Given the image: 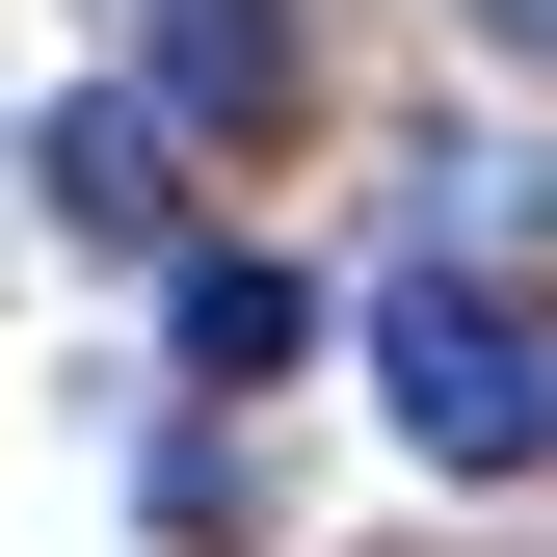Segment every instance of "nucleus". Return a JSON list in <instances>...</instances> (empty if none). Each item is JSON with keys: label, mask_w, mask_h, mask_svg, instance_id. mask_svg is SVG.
I'll return each instance as SVG.
<instances>
[{"label": "nucleus", "mask_w": 557, "mask_h": 557, "mask_svg": "<svg viewBox=\"0 0 557 557\" xmlns=\"http://www.w3.org/2000/svg\"><path fill=\"white\" fill-rule=\"evenodd\" d=\"M372 398H398V451L425 478H557V319L505 293V265H372Z\"/></svg>", "instance_id": "f257e3e1"}, {"label": "nucleus", "mask_w": 557, "mask_h": 557, "mask_svg": "<svg viewBox=\"0 0 557 557\" xmlns=\"http://www.w3.org/2000/svg\"><path fill=\"white\" fill-rule=\"evenodd\" d=\"M478 53H531V81H557V0H478Z\"/></svg>", "instance_id": "39448f33"}, {"label": "nucleus", "mask_w": 557, "mask_h": 557, "mask_svg": "<svg viewBox=\"0 0 557 557\" xmlns=\"http://www.w3.org/2000/svg\"><path fill=\"white\" fill-rule=\"evenodd\" d=\"M133 107L160 133H265L293 107V0H133Z\"/></svg>", "instance_id": "f03ea898"}, {"label": "nucleus", "mask_w": 557, "mask_h": 557, "mask_svg": "<svg viewBox=\"0 0 557 557\" xmlns=\"http://www.w3.org/2000/svg\"><path fill=\"white\" fill-rule=\"evenodd\" d=\"M186 372H213V398H293L319 372V293H293V265H186Z\"/></svg>", "instance_id": "20e7f679"}, {"label": "nucleus", "mask_w": 557, "mask_h": 557, "mask_svg": "<svg viewBox=\"0 0 557 557\" xmlns=\"http://www.w3.org/2000/svg\"><path fill=\"white\" fill-rule=\"evenodd\" d=\"M27 160H53V213H81V239H160V213H186V133L133 107V81H107V107H53Z\"/></svg>", "instance_id": "7ed1b4c3"}]
</instances>
